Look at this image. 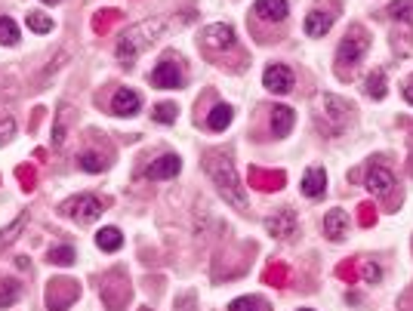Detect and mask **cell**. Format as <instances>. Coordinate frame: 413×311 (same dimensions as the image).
I'll return each mask as SVG.
<instances>
[{
	"instance_id": "8d00e7d4",
	"label": "cell",
	"mask_w": 413,
	"mask_h": 311,
	"mask_svg": "<svg viewBox=\"0 0 413 311\" xmlns=\"http://www.w3.org/2000/svg\"><path fill=\"white\" fill-rule=\"evenodd\" d=\"M373 219H377V210H373V204H361L358 206V222L361 225H373Z\"/></svg>"
},
{
	"instance_id": "d590c367",
	"label": "cell",
	"mask_w": 413,
	"mask_h": 311,
	"mask_svg": "<svg viewBox=\"0 0 413 311\" xmlns=\"http://www.w3.org/2000/svg\"><path fill=\"white\" fill-rule=\"evenodd\" d=\"M364 280H367V284H380V280H382L380 262H367V265H364Z\"/></svg>"
},
{
	"instance_id": "ffe728a7",
	"label": "cell",
	"mask_w": 413,
	"mask_h": 311,
	"mask_svg": "<svg viewBox=\"0 0 413 311\" xmlns=\"http://www.w3.org/2000/svg\"><path fill=\"white\" fill-rule=\"evenodd\" d=\"M231 117H234V108L225 105V102H219V105H216L210 115H206V127H210L213 133H222V130L231 124Z\"/></svg>"
},
{
	"instance_id": "8fae6325",
	"label": "cell",
	"mask_w": 413,
	"mask_h": 311,
	"mask_svg": "<svg viewBox=\"0 0 413 311\" xmlns=\"http://www.w3.org/2000/svg\"><path fill=\"white\" fill-rule=\"evenodd\" d=\"M364 185H367L370 194L386 197V194H392V188H395V176H392L389 167L370 164V167H367V176H364Z\"/></svg>"
},
{
	"instance_id": "277c9868",
	"label": "cell",
	"mask_w": 413,
	"mask_h": 311,
	"mask_svg": "<svg viewBox=\"0 0 413 311\" xmlns=\"http://www.w3.org/2000/svg\"><path fill=\"white\" fill-rule=\"evenodd\" d=\"M370 46V34L364 31L361 25H352L349 34L343 37L340 50H336V62H340V68H349V65H358L364 59V53H367Z\"/></svg>"
},
{
	"instance_id": "44dd1931",
	"label": "cell",
	"mask_w": 413,
	"mask_h": 311,
	"mask_svg": "<svg viewBox=\"0 0 413 311\" xmlns=\"http://www.w3.org/2000/svg\"><path fill=\"white\" fill-rule=\"evenodd\" d=\"M96 247H99V250H105V253H115V250L124 247V234L108 225V228L96 231Z\"/></svg>"
},
{
	"instance_id": "5b68a950",
	"label": "cell",
	"mask_w": 413,
	"mask_h": 311,
	"mask_svg": "<svg viewBox=\"0 0 413 311\" xmlns=\"http://www.w3.org/2000/svg\"><path fill=\"white\" fill-rule=\"evenodd\" d=\"M266 231L271 234V238L278 241H293L296 231H299V222H296V213L290 210V206H284V210L271 213L266 219Z\"/></svg>"
},
{
	"instance_id": "9c48e42d",
	"label": "cell",
	"mask_w": 413,
	"mask_h": 311,
	"mask_svg": "<svg viewBox=\"0 0 413 311\" xmlns=\"http://www.w3.org/2000/svg\"><path fill=\"white\" fill-rule=\"evenodd\" d=\"M234 28L231 25H206L204 34H201V46L210 53H219V50H229V46H234Z\"/></svg>"
},
{
	"instance_id": "484cf974",
	"label": "cell",
	"mask_w": 413,
	"mask_h": 311,
	"mask_svg": "<svg viewBox=\"0 0 413 311\" xmlns=\"http://www.w3.org/2000/svg\"><path fill=\"white\" fill-rule=\"evenodd\" d=\"M287 278H290V271H287V265H281V262H271V265L262 271V280H268L271 287H287Z\"/></svg>"
},
{
	"instance_id": "83f0119b",
	"label": "cell",
	"mask_w": 413,
	"mask_h": 311,
	"mask_svg": "<svg viewBox=\"0 0 413 311\" xmlns=\"http://www.w3.org/2000/svg\"><path fill=\"white\" fill-rule=\"evenodd\" d=\"M386 13H389V19H395V22H413V0H395Z\"/></svg>"
},
{
	"instance_id": "6da1fadb",
	"label": "cell",
	"mask_w": 413,
	"mask_h": 311,
	"mask_svg": "<svg viewBox=\"0 0 413 311\" xmlns=\"http://www.w3.org/2000/svg\"><path fill=\"white\" fill-rule=\"evenodd\" d=\"M204 169H206V176L213 179L216 191H219V197L225 204L238 206V210H247V194H244V185L238 182V173H234V164H231L229 152L204 154Z\"/></svg>"
},
{
	"instance_id": "5bb4252c",
	"label": "cell",
	"mask_w": 413,
	"mask_h": 311,
	"mask_svg": "<svg viewBox=\"0 0 413 311\" xmlns=\"http://www.w3.org/2000/svg\"><path fill=\"white\" fill-rule=\"evenodd\" d=\"M139 105H142V99H139V93L133 90H117L115 99H111V111H115L117 117H136L139 115Z\"/></svg>"
},
{
	"instance_id": "1f68e13d",
	"label": "cell",
	"mask_w": 413,
	"mask_h": 311,
	"mask_svg": "<svg viewBox=\"0 0 413 311\" xmlns=\"http://www.w3.org/2000/svg\"><path fill=\"white\" fill-rule=\"evenodd\" d=\"M173 120H176V105L173 102H161L155 108V124H173Z\"/></svg>"
},
{
	"instance_id": "f1b7e54d",
	"label": "cell",
	"mask_w": 413,
	"mask_h": 311,
	"mask_svg": "<svg viewBox=\"0 0 413 311\" xmlns=\"http://www.w3.org/2000/svg\"><path fill=\"white\" fill-rule=\"evenodd\" d=\"M120 19L117 9H102V13H96V19H93V31H99V34H105V28H111Z\"/></svg>"
},
{
	"instance_id": "f546056e",
	"label": "cell",
	"mask_w": 413,
	"mask_h": 311,
	"mask_svg": "<svg viewBox=\"0 0 413 311\" xmlns=\"http://www.w3.org/2000/svg\"><path fill=\"white\" fill-rule=\"evenodd\" d=\"M28 28L34 34H50L53 31V19L43 16V13H28Z\"/></svg>"
},
{
	"instance_id": "cb8c5ba5",
	"label": "cell",
	"mask_w": 413,
	"mask_h": 311,
	"mask_svg": "<svg viewBox=\"0 0 413 311\" xmlns=\"http://www.w3.org/2000/svg\"><path fill=\"white\" fill-rule=\"evenodd\" d=\"M78 164H80L83 173H102V169L108 167V157H102L99 152H80Z\"/></svg>"
},
{
	"instance_id": "e0dca14e",
	"label": "cell",
	"mask_w": 413,
	"mask_h": 311,
	"mask_svg": "<svg viewBox=\"0 0 413 311\" xmlns=\"http://www.w3.org/2000/svg\"><path fill=\"white\" fill-rule=\"evenodd\" d=\"M296 124V115H293V108H287V105H275L271 108V136H287L290 130H293Z\"/></svg>"
},
{
	"instance_id": "7402d4cb",
	"label": "cell",
	"mask_w": 413,
	"mask_h": 311,
	"mask_svg": "<svg viewBox=\"0 0 413 311\" xmlns=\"http://www.w3.org/2000/svg\"><path fill=\"white\" fill-rule=\"evenodd\" d=\"M364 90H367L370 99H386V93H389V87H386V74H382V71H370L367 80H364Z\"/></svg>"
},
{
	"instance_id": "60d3db41",
	"label": "cell",
	"mask_w": 413,
	"mask_h": 311,
	"mask_svg": "<svg viewBox=\"0 0 413 311\" xmlns=\"http://www.w3.org/2000/svg\"><path fill=\"white\" fill-rule=\"evenodd\" d=\"M43 4H59V0H43Z\"/></svg>"
},
{
	"instance_id": "d6a6232c",
	"label": "cell",
	"mask_w": 413,
	"mask_h": 311,
	"mask_svg": "<svg viewBox=\"0 0 413 311\" xmlns=\"http://www.w3.org/2000/svg\"><path fill=\"white\" fill-rule=\"evenodd\" d=\"M50 262L53 265H74V250L71 247H56L50 253Z\"/></svg>"
},
{
	"instance_id": "836d02e7",
	"label": "cell",
	"mask_w": 413,
	"mask_h": 311,
	"mask_svg": "<svg viewBox=\"0 0 413 311\" xmlns=\"http://www.w3.org/2000/svg\"><path fill=\"white\" fill-rule=\"evenodd\" d=\"M25 222H28V216L22 213V216H19V219H16L13 225H9V228L0 231V247H4V243H9V241H16V234H19V228H22Z\"/></svg>"
},
{
	"instance_id": "603a6c76",
	"label": "cell",
	"mask_w": 413,
	"mask_h": 311,
	"mask_svg": "<svg viewBox=\"0 0 413 311\" xmlns=\"http://www.w3.org/2000/svg\"><path fill=\"white\" fill-rule=\"evenodd\" d=\"M74 117L71 105H62L59 108V117H56V127H53V145H62L65 136H68V120Z\"/></svg>"
},
{
	"instance_id": "8992f818",
	"label": "cell",
	"mask_w": 413,
	"mask_h": 311,
	"mask_svg": "<svg viewBox=\"0 0 413 311\" xmlns=\"http://www.w3.org/2000/svg\"><path fill=\"white\" fill-rule=\"evenodd\" d=\"M352 115H355V111H352V105L345 99L330 96V93L321 96V117L330 120V130H343L352 120Z\"/></svg>"
},
{
	"instance_id": "d6986e66",
	"label": "cell",
	"mask_w": 413,
	"mask_h": 311,
	"mask_svg": "<svg viewBox=\"0 0 413 311\" xmlns=\"http://www.w3.org/2000/svg\"><path fill=\"white\" fill-rule=\"evenodd\" d=\"M256 16L266 19V22H284L287 0H256Z\"/></svg>"
},
{
	"instance_id": "4316f807",
	"label": "cell",
	"mask_w": 413,
	"mask_h": 311,
	"mask_svg": "<svg viewBox=\"0 0 413 311\" xmlns=\"http://www.w3.org/2000/svg\"><path fill=\"white\" fill-rule=\"evenodd\" d=\"M0 43H4V46H16L19 43V25L9 16H0Z\"/></svg>"
},
{
	"instance_id": "f35d334b",
	"label": "cell",
	"mask_w": 413,
	"mask_h": 311,
	"mask_svg": "<svg viewBox=\"0 0 413 311\" xmlns=\"http://www.w3.org/2000/svg\"><path fill=\"white\" fill-rule=\"evenodd\" d=\"M19 179H25V182H22L25 191H31V188H34V176H31V169H28V167H19Z\"/></svg>"
},
{
	"instance_id": "4dcf8cb0",
	"label": "cell",
	"mask_w": 413,
	"mask_h": 311,
	"mask_svg": "<svg viewBox=\"0 0 413 311\" xmlns=\"http://www.w3.org/2000/svg\"><path fill=\"white\" fill-rule=\"evenodd\" d=\"M229 308L231 311H268L266 302H262V299H256V296H241V299H234Z\"/></svg>"
},
{
	"instance_id": "b9f144b4",
	"label": "cell",
	"mask_w": 413,
	"mask_h": 311,
	"mask_svg": "<svg viewBox=\"0 0 413 311\" xmlns=\"http://www.w3.org/2000/svg\"><path fill=\"white\" fill-rule=\"evenodd\" d=\"M299 311H312V308H299Z\"/></svg>"
},
{
	"instance_id": "ac0fdd59",
	"label": "cell",
	"mask_w": 413,
	"mask_h": 311,
	"mask_svg": "<svg viewBox=\"0 0 413 311\" xmlns=\"http://www.w3.org/2000/svg\"><path fill=\"white\" fill-rule=\"evenodd\" d=\"M324 191H327V173H324V167L305 169V176H303V194L305 197H321Z\"/></svg>"
},
{
	"instance_id": "3957f363",
	"label": "cell",
	"mask_w": 413,
	"mask_h": 311,
	"mask_svg": "<svg viewBox=\"0 0 413 311\" xmlns=\"http://www.w3.org/2000/svg\"><path fill=\"white\" fill-rule=\"evenodd\" d=\"M59 213L68 216V219H74L78 225H90V222H96L99 216L105 213V206H102V201L96 194H74L59 206Z\"/></svg>"
},
{
	"instance_id": "ba28073f",
	"label": "cell",
	"mask_w": 413,
	"mask_h": 311,
	"mask_svg": "<svg viewBox=\"0 0 413 311\" xmlns=\"http://www.w3.org/2000/svg\"><path fill=\"white\" fill-rule=\"evenodd\" d=\"M262 83H266V90H268V93L287 96V93L293 90L296 78H293V71H290V65L275 62V65H268V68H266V74H262Z\"/></svg>"
},
{
	"instance_id": "ab89813d",
	"label": "cell",
	"mask_w": 413,
	"mask_h": 311,
	"mask_svg": "<svg viewBox=\"0 0 413 311\" xmlns=\"http://www.w3.org/2000/svg\"><path fill=\"white\" fill-rule=\"evenodd\" d=\"M404 99L413 105V80H410V83H404Z\"/></svg>"
},
{
	"instance_id": "7a4b0ae2",
	"label": "cell",
	"mask_w": 413,
	"mask_h": 311,
	"mask_svg": "<svg viewBox=\"0 0 413 311\" xmlns=\"http://www.w3.org/2000/svg\"><path fill=\"white\" fill-rule=\"evenodd\" d=\"M164 31H167L164 19H148V22H139V25L130 28V31H124L117 41V50H115L120 65H133L145 50H152V46L161 41Z\"/></svg>"
},
{
	"instance_id": "74e56055",
	"label": "cell",
	"mask_w": 413,
	"mask_h": 311,
	"mask_svg": "<svg viewBox=\"0 0 413 311\" xmlns=\"http://www.w3.org/2000/svg\"><path fill=\"white\" fill-rule=\"evenodd\" d=\"M336 275L345 278V280H355V275H358V265H355V262H343V265L336 268Z\"/></svg>"
},
{
	"instance_id": "30bf717a",
	"label": "cell",
	"mask_w": 413,
	"mask_h": 311,
	"mask_svg": "<svg viewBox=\"0 0 413 311\" xmlns=\"http://www.w3.org/2000/svg\"><path fill=\"white\" fill-rule=\"evenodd\" d=\"M152 83H155V87H161V90L182 87V68H179V62H176L173 56L161 59V62H157V68L152 71Z\"/></svg>"
},
{
	"instance_id": "d4e9b609",
	"label": "cell",
	"mask_w": 413,
	"mask_h": 311,
	"mask_svg": "<svg viewBox=\"0 0 413 311\" xmlns=\"http://www.w3.org/2000/svg\"><path fill=\"white\" fill-rule=\"evenodd\" d=\"M19 296H22V287H19V280H0V308L16 305Z\"/></svg>"
},
{
	"instance_id": "e575fe53",
	"label": "cell",
	"mask_w": 413,
	"mask_h": 311,
	"mask_svg": "<svg viewBox=\"0 0 413 311\" xmlns=\"http://www.w3.org/2000/svg\"><path fill=\"white\" fill-rule=\"evenodd\" d=\"M13 133H16V120L13 117H0V148L13 139Z\"/></svg>"
},
{
	"instance_id": "2e32d148",
	"label": "cell",
	"mask_w": 413,
	"mask_h": 311,
	"mask_svg": "<svg viewBox=\"0 0 413 311\" xmlns=\"http://www.w3.org/2000/svg\"><path fill=\"white\" fill-rule=\"evenodd\" d=\"M345 231H349V213L345 210H330L324 216V234L330 241H343Z\"/></svg>"
},
{
	"instance_id": "4fadbf2b",
	"label": "cell",
	"mask_w": 413,
	"mask_h": 311,
	"mask_svg": "<svg viewBox=\"0 0 413 311\" xmlns=\"http://www.w3.org/2000/svg\"><path fill=\"white\" fill-rule=\"evenodd\" d=\"M179 169H182V160L179 157H176V154H164V157H157L152 167H145V179H152V182H161V179L179 176Z\"/></svg>"
},
{
	"instance_id": "9a60e30c",
	"label": "cell",
	"mask_w": 413,
	"mask_h": 311,
	"mask_svg": "<svg viewBox=\"0 0 413 311\" xmlns=\"http://www.w3.org/2000/svg\"><path fill=\"white\" fill-rule=\"evenodd\" d=\"M333 22H336V13H327V9H312V13L305 16V34L324 37L327 31H330Z\"/></svg>"
},
{
	"instance_id": "7c38bea8",
	"label": "cell",
	"mask_w": 413,
	"mask_h": 311,
	"mask_svg": "<svg viewBox=\"0 0 413 311\" xmlns=\"http://www.w3.org/2000/svg\"><path fill=\"white\" fill-rule=\"evenodd\" d=\"M247 179H250L253 188H259V191H278V188H284V182H287L284 169H262V167H250Z\"/></svg>"
},
{
	"instance_id": "52a82bcc",
	"label": "cell",
	"mask_w": 413,
	"mask_h": 311,
	"mask_svg": "<svg viewBox=\"0 0 413 311\" xmlns=\"http://www.w3.org/2000/svg\"><path fill=\"white\" fill-rule=\"evenodd\" d=\"M74 299H78V284H74L71 278L53 280V284L46 287V305H50V311H65Z\"/></svg>"
}]
</instances>
